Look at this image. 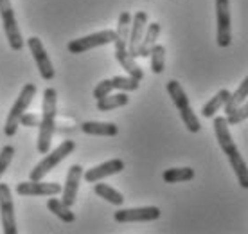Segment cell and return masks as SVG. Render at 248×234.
<instances>
[{"instance_id": "9", "label": "cell", "mask_w": 248, "mask_h": 234, "mask_svg": "<svg viewBox=\"0 0 248 234\" xmlns=\"http://www.w3.org/2000/svg\"><path fill=\"white\" fill-rule=\"evenodd\" d=\"M216 29L217 47H229L232 42L230 0H216Z\"/></svg>"}, {"instance_id": "1", "label": "cell", "mask_w": 248, "mask_h": 234, "mask_svg": "<svg viewBox=\"0 0 248 234\" xmlns=\"http://www.w3.org/2000/svg\"><path fill=\"white\" fill-rule=\"evenodd\" d=\"M230 124L227 121V117H214V132H216V139H217V144H219V148L227 155V159H229L230 166L236 173V179H237V184L241 185L243 189H248V166L245 159H243L241 155H239V150L237 146L234 144L232 141V135H230Z\"/></svg>"}, {"instance_id": "12", "label": "cell", "mask_w": 248, "mask_h": 234, "mask_svg": "<svg viewBox=\"0 0 248 234\" xmlns=\"http://www.w3.org/2000/svg\"><path fill=\"white\" fill-rule=\"evenodd\" d=\"M62 189L63 187L56 182H44V180H29L16 185V193L20 197H56L62 193Z\"/></svg>"}, {"instance_id": "4", "label": "cell", "mask_w": 248, "mask_h": 234, "mask_svg": "<svg viewBox=\"0 0 248 234\" xmlns=\"http://www.w3.org/2000/svg\"><path fill=\"white\" fill-rule=\"evenodd\" d=\"M166 88H168V94L171 96V101H173L174 106L180 112V117H182V121H184V124H186V128L189 130L191 134H198L202 126H200V121H198V117H196V114L192 112L189 98H187V94L184 92L182 85L176 80H171V81H168Z\"/></svg>"}, {"instance_id": "20", "label": "cell", "mask_w": 248, "mask_h": 234, "mask_svg": "<svg viewBox=\"0 0 248 234\" xmlns=\"http://www.w3.org/2000/svg\"><path fill=\"white\" fill-rule=\"evenodd\" d=\"M128 101H130V98H128V94L126 92H121L119 94H108L106 98L103 99H97V110L99 112H110L113 110V108H121V106H126L128 105Z\"/></svg>"}, {"instance_id": "19", "label": "cell", "mask_w": 248, "mask_h": 234, "mask_svg": "<svg viewBox=\"0 0 248 234\" xmlns=\"http://www.w3.org/2000/svg\"><path fill=\"white\" fill-rule=\"evenodd\" d=\"M247 99H248V76L239 83L236 92L230 94L229 101H227V105H225V114L229 116V114H232L234 110H237Z\"/></svg>"}, {"instance_id": "22", "label": "cell", "mask_w": 248, "mask_h": 234, "mask_svg": "<svg viewBox=\"0 0 248 234\" xmlns=\"http://www.w3.org/2000/svg\"><path fill=\"white\" fill-rule=\"evenodd\" d=\"M230 98V92L227 88L223 90H219V92L214 96V98L209 101V103H205L203 108H202V116L203 117H214L216 116V112H219V108H223L227 105V101Z\"/></svg>"}, {"instance_id": "8", "label": "cell", "mask_w": 248, "mask_h": 234, "mask_svg": "<svg viewBox=\"0 0 248 234\" xmlns=\"http://www.w3.org/2000/svg\"><path fill=\"white\" fill-rule=\"evenodd\" d=\"M115 38H117V31L105 29V31L93 33V34H88V36H83V38H78V40L68 42L67 49L70 54H83V52H87V50H90V49L113 43Z\"/></svg>"}, {"instance_id": "28", "label": "cell", "mask_w": 248, "mask_h": 234, "mask_svg": "<svg viewBox=\"0 0 248 234\" xmlns=\"http://www.w3.org/2000/svg\"><path fill=\"white\" fill-rule=\"evenodd\" d=\"M245 119H248V99L237 108V110H234L232 114L227 116V121H229L230 126H236V124L243 123Z\"/></svg>"}, {"instance_id": "10", "label": "cell", "mask_w": 248, "mask_h": 234, "mask_svg": "<svg viewBox=\"0 0 248 234\" xmlns=\"http://www.w3.org/2000/svg\"><path fill=\"white\" fill-rule=\"evenodd\" d=\"M0 223L6 234H16V218H15V203L11 189L7 184H0Z\"/></svg>"}, {"instance_id": "29", "label": "cell", "mask_w": 248, "mask_h": 234, "mask_svg": "<svg viewBox=\"0 0 248 234\" xmlns=\"http://www.w3.org/2000/svg\"><path fill=\"white\" fill-rule=\"evenodd\" d=\"M112 90H113L112 80H103L95 85V88H93V98L103 99V98H106L108 94H112Z\"/></svg>"}, {"instance_id": "3", "label": "cell", "mask_w": 248, "mask_h": 234, "mask_svg": "<svg viewBox=\"0 0 248 234\" xmlns=\"http://www.w3.org/2000/svg\"><path fill=\"white\" fill-rule=\"evenodd\" d=\"M56 112H58V92L56 88H45L44 103H42V123H40V134H38L36 150L42 155L49 153L52 137L56 132Z\"/></svg>"}, {"instance_id": "18", "label": "cell", "mask_w": 248, "mask_h": 234, "mask_svg": "<svg viewBox=\"0 0 248 234\" xmlns=\"http://www.w3.org/2000/svg\"><path fill=\"white\" fill-rule=\"evenodd\" d=\"M160 31H162V27L158 22H153V24H149L148 27H146L142 42L139 45V58H148L151 49L156 45V40L160 36Z\"/></svg>"}, {"instance_id": "7", "label": "cell", "mask_w": 248, "mask_h": 234, "mask_svg": "<svg viewBox=\"0 0 248 234\" xmlns=\"http://www.w3.org/2000/svg\"><path fill=\"white\" fill-rule=\"evenodd\" d=\"M0 18H2V25H4L9 47L13 50H22L24 49V38L20 34L16 17H15V11H13V6H11V0H0Z\"/></svg>"}, {"instance_id": "27", "label": "cell", "mask_w": 248, "mask_h": 234, "mask_svg": "<svg viewBox=\"0 0 248 234\" xmlns=\"http://www.w3.org/2000/svg\"><path fill=\"white\" fill-rule=\"evenodd\" d=\"M13 155H15V148L9 146V144H6L4 148L0 150V179L4 177V173L7 171V167L11 166Z\"/></svg>"}, {"instance_id": "23", "label": "cell", "mask_w": 248, "mask_h": 234, "mask_svg": "<svg viewBox=\"0 0 248 234\" xmlns=\"http://www.w3.org/2000/svg\"><path fill=\"white\" fill-rule=\"evenodd\" d=\"M162 179L168 184H178L194 179V169L192 167H171L162 173Z\"/></svg>"}, {"instance_id": "24", "label": "cell", "mask_w": 248, "mask_h": 234, "mask_svg": "<svg viewBox=\"0 0 248 234\" xmlns=\"http://www.w3.org/2000/svg\"><path fill=\"white\" fill-rule=\"evenodd\" d=\"M93 191H95V195L101 198H105L106 202L113 203V205H123L124 203V197L123 193H119L117 189H113L112 185L108 184H97L95 182V185H93Z\"/></svg>"}, {"instance_id": "25", "label": "cell", "mask_w": 248, "mask_h": 234, "mask_svg": "<svg viewBox=\"0 0 248 234\" xmlns=\"http://www.w3.org/2000/svg\"><path fill=\"white\" fill-rule=\"evenodd\" d=\"M149 56H151V70L155 74H162L164 67H166V49H164V45L156 43L155 47L151 49Z\"/></svg>"}, {"instance_id": "11", "label": "cell", "mask_w": 248, "mask_h": 234, "mask_svg": "<svg viewBox=\"0 0 248 234\" xmlns=\"http://www.w3.org/2000/svg\"><path fill=\"white\" fill-rule=\"evenodd\" d=\"M27 47L31 50L34 62H36V67H38V70H40L42 78L47 81L54 80V67H52L50 58L47 56V50H45L42 40L38 36H31L27 40Z\"/></svg>"}, {"instance_id": "2", "label": "cell", "mask_w": 248, "mask_h": 234, "mask_svg": "<svg viewBox=\"0 0 248 234\" xmlns=\"http://www.w3.org/2000/svg\"><path fill=\"white\" fill-rule=\"evenodd\" d=\"M131 17L128 11H123L119 17L117 22V38H115V60L119 62V65L128 72V76L135 78V80L142 81L144 72L142 68L139 67V63L135 62V58L130 54L128 50V40H130V31H131Z\"/></svg>"}, {"instance_id": "5", "label": "cell", "mask_w": 248, "mask_h": 234, "mask_svg": "<svg viewBox=\"0 0 248 234\" xmlns=\"http://www.w3.org/2000/svg\"><path fill=\"white\" fill-rule=\"evenodd\" d=\"M34 96H36V85H34V83L24 85V88L20 90L18 98L13 103L11 110L7 114V121H6V126H4V134H6L7 137H13L16 134V130H18V126H20V119H22V116L27 112V108H29V105L32 103V98H34Z\"/></svg>"}, {"instance_id": "21", "label": "cell", "mask_w": 248, "mask_h": 234, "mask_svg": "<svg viewBox=\"0 0 248 234\" xmlns=\"http://www.w3.org/2000/svg\"><path fill=\"white\" fill-rule=\"evenodd\" d=\"M47 209H49L50 213H54V215H56L58 218H60L62 222H65V223H72L76 220V215L70 211V207H68L63 200H58V198H49V200H47Z\"/></svg>"}, {"instance_id": "17", "label": "cell", "mask_w": 248, "mask_h": 234, "mask_svg": "<svg viewBox=\"0 0 248 234\" xmlns=\"http://www.w3.org/2000/svg\"><path fill=\"white\" fill-rule=\"evenodd\" d=\"M83 134L99 137H115L119 134V126L113 123H99V121H87L81 124Z\"/></svg>"}, {"instance_id": "16", "label": "cell", "mask_w": 248, "mask_h": 234, "mask_svg": "<svg viewBox=\"0 0 248 234\" xmlns=\"http://www.w3.org/2000/svg\"><path fill=\"white\" fill-rule=\"evenodd\" d=\"M81 179H83V167H81L79 164H74V166L68 167L67 180H65V185H63V189H62V193H63L62 200L67 203L68 207H72L76 203Z\"/></svg>"}, {"instance_id": "15", "label": "cell", "mask_w": 248, "mask_h": 234, "mask_svg": "<svg viewBox=\"0 0 248 234\" xmlns=\"http://www.w3.org/2000/svg\"><path fill=\"white\" fill-rule=\"evenodd\" d=\"M124 169V160L121 159H112V160H106L99 166L92 167V169H87L83 173V177L87 180L88 184H95L99 180L106 179V177H112V175H117Z\"/></svg>"}, {"instance_id": "6", "label": "cell", "mask_w": 248, "mask_h": 234, "mask_svg": "<svg viewBox=\"0 0 248 234\" xmlns=\"http://www.w3.org/2000/svg\"><path fill=\"white\" fill-rule=\"evenodd\" d=\"M74 150H76L74 141H63L56 150H52L50 153H47V157H44V159L34 166V169H32L31 175H29V180H44L45 175L52 171V169H54L62 160L67 159Z\"/></svg>"}, {"instance_id": "30", "label": "cell", "mask_w": 248, "mask_h": 234, "mask_svg": "<svg viewBox=\"0 0 248 234\" xmlns=\"http://www.w3.org/2000/svg\"><path fill=\"white\" fill-rule=\"evenodd\" d=\"M42 123V116L40 114H32V112H25L22 119H20V126H25V128H36Z\"/></svg>"}, {"instance_id": "14", "label": "cell", "mask_w": 248, "mask_h": 234, "mask_svg": "<svg viewBox=\"0 0 248 234\" xmlns=\"http://www.w3.org/2000/svg\"><path fill=\"white\" fill-rule=\"evenodd\" d=\"M148 27V13L146 11H137L131 20V31L130 40H128V50L133 58H139V45L142 42L144 33Z\"/></svg>"}, {"instance_id": "26", "label": "cell", "mask_w": 248, "mask_h": 234, "mask_svg": "<svg viewBox=\"0 0 248 234\" xmlns=\"http://www.w3.org/2000/svg\"><path fill=\"white\" fill-rule=\"evenodd\" d=\"M112 83L113 88L123 90V92H133L140 85V81L131 78V76H115V78H112Z\"/></svg>"}, {"instance_id": "13", "label": "cell", "mask_w": 248, "mask_h": 234, "mask_svg": "<svg viewBox=\"0 0 248 234\" xmlns=\"http://www.w3.org/2000/svg\"><path fill=\"white\" fill-rule=\"evenodd\" d=\"M160 209L155 205L149 207H133V209H119L113 215V220L119 223H131V222H153L160 218Z\"/></svg>"}]
</instances>
